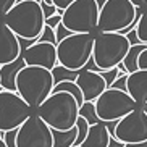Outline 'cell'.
Instances as JSON below:
<instances>
[{"instance_id": "cell-1", "label": "cell", "mask_w": 147, "mask_h": 147, "mask_svg": "<svg viewBox=\"0 0 147 147\" xmlns=\"http://www.w3.org/2000/svg\"><path fill=\"white\" fill-rule=\"evenodd\" d=\"M3 23L20 39L36 42L45 28V15L40 3L34 0H23L5 15Z\"/></svg>"}, {"instance_id": "cell-2", "label": "cell", "mask_w": 147, "mask_h": 147, "mask_svg": "<svg viewBox=\"0 0 147 147\" xmlns=\"http://www.w3.org/2000/svg\"><path fill=\"white\" fill-rule=\"evenodd\" d=\"M79 104L68 92H52L36 113L47 123L52 129L69 131L76 128L79 120Z\"/></svg>"}, {"instance_id": "cell-3", "label": "cell", "mask_w": 147, "mask_h": 147, "mask_svg": "<svg viewBox=\"0 0 147 147\" xmlns=\"http://www.w3.org/2000/svg\"><path fill=\"white\" fill-rule=\"evenodd\" d=\"M53 87L52 69L40 66H24L16 78V92L34 108V112L50 97Z\"/></svg>"}, {"instance_id": "cell-4", "label": "cell", "mask_w": 147, "mask_h": 147, "mask_svg": "<svg viewBox=\"0 0 147 147\" xmlns=\"http://www.w3.org/2000/svg\"><path fill=\"white\" fill-rule=\"evenodd\" d=\"M129 49L128 37L120 32H95L92 58L99 71H107L123 63Z\"/></svg>"}, {"instance_id": "cell-5", "label": "cell", "mask_w": 147, "mask_h": 147, "mask_svg": "<svg viewBox=\"0 0 147 147\" xmlns=\"http://www.w3.org/2000/svg\"><path fill=\"white\" fill-rule=\"evenodd\" d=\"M95 42V32H82V34H71L57 44L58 52V63L68 69L81 71L87 66L92 58Z\"/></svg>"}, {"instance_id": "cell-6", "label": "cell", "mask_w": 147, "mask_h": 147, "mask_svg": "<svg viewBox=\"0 0 147 147\" xmlns=\"http://www.w3.org/2000/svg\"><path fill=\"white\" fill-rule=\"evenodd\" d=\"M139 8L129 0H107L99 15L97 32H121L134 24Z\"/></svg>"}, {"instance_id": "cell-7", "label": "cell", "mask_w": 147, "mask_h": 147, "mask_svg": "<svg viewBox=\"0 0 147 147\" xmlns=\"http://www.w3.org/2000/svg\"><path fill=\"white\" fill-rule=\"evenodd\" d=\"M100 8L95 0H76L63 13V26L73 34L97 32Z\"/></svg>"}, {"instance_id": "cell-8", "label": "cell", "mask_w": 147, "mask_h": 147, "mask_svg": "<svg viewBox=\"0 0 147 147\" xmlns=\"http://www.w3.org/2000/svg\"><path fill=\"white\" fill-rule=\"evenodd\" d=\"M139 105L126 91L108 87L99 99L95 100V108L100 121H120L126 115L134 112Z\"/></svg>"}, {"instance_id": "cell-9", "label": "cell", "mask_w": 147, "mask_h": 147, "mask_svg": "<svg viewBox=\"0 0 147 147\" xmlns=\"http://www.w3.org/2000/svg\"><path fill=\"white\" fill-rule=\"evenodd\" d=\"M31 115H34V108L18 92L0 87V129L3 133L18 129Z\"/></svg>"}, {"instance_id": "cell-10", "label": "cell", "mask_w": 147, "mask_h": 147, "mask_svg": "<svg viewBox=\"0 0 147 147\" xmlns=\"http://www.w3.org/2000/svg\"><path fill=\"white\" fill-rule=\"evenodd\" d=\"M53 129L34 113L18 128V147H53Z\"/></svg>"}, {"instance_id": "cell-11", "label": "cell", "mask_w": 147, "mask_h": 147, "mask_svg": "<svg viewBox=\"0 0 147 147\" xmlns=\"http://www.w3.org/2000/svg\"><path fill=\"white\" fill-rule=\"evenodd\" d=\"M115 138L125 144L147 142V113L142 107L136 108L118 121Z\"/></svg>"}, {"instance_id": "cell-12", "label": "cell", "mask_w": 147, "mask_h": 147, "mask_svg": "<svg viewBox=\"0 0 147 147\" xmlns=\"http://www.w3.org/2000/svg\"><path fill=\"white\" fill-rule=\"evenodd\" d=\"M23 57L28 66H40V68L53 69L58 65L57 45L50 42H34L32 45L23 49Z\"/></svg>"}, {"instance_id": "cell-13", "label": "cell", "mask_w": 147, "mask_h": 147, "mask_svg": "<svg viewBox=\"0 0 147 147\" xmlns=\"http://www.w3.org/2000/svg\"><path fill=\"white\" fill-rule=\"evenodd\" d=\"M76 84L81 87L86 102H95L108 89L105 78L102 74L97 73V71H92V69H86V68L79 71Z\"/></svg>"}, {"instance_id": "cell-14", "label": "cell", "mask_w": 147, "mask_h": 147, "mask_svg": "<svg viewBox=\"0 0 147 147\" xmlns=\"http://www.w3.org/2000/svg\"><path fill=\"white\" fill-rule=\"evenodd\" d=\"M23 53L20 37L3 23L0 21V66L15 61Z\"/></svg>"}, {"instance_id": "cell-15", "label": "cell", "mask_w": 147, "mask_h": 147, "mask_svg": "<svg viewBox=\"0 0 147 147\" xmlns=\"http://www.w3.org/2000/svg\"><path fill=\"white\" fill-rule=\"evenodd\" d=\"M128 94L139 107L147 104V69H138L128 74Z\"/></svg>"}, {"instance_id": "cell-16", "label": "cell", "mask_w": 147, "mask_h": 147, "mask_svg": "<svg viewBox=\"0 0 147 147\" xmlns=\"http://www.w3.org/2000/svg\"><path fill=\"white\" fill-rule=\"evenodd\" d=\"M24 66H28V65H26V61H24L23 53L15 61H11L8 65L0 66V87L5 89V91L16 92V78Z\"/></svg>"}, {"instance_id": "cell-17", "label": "cell", "mask_w": 147, "mask_h": 147, "mask_svg": "<svg viewBox=\"0 0 147 147\" xmlns=\"http://www.w3.org/2000/svg\"><path fill=\"white\" fill-rule=\"evenodd\" d=\"M112 134L107 128V123L100 121L97 125H91L86 141L81 144L82 147H108Z\"/></svg>"}, {"instance_id": "cell-18", "label": "cell", "mask_w": 147, "mask_h": 147, "mask_svg": "<svg viewBox=\"0 0 147 147\" xmlns=\"http://www.w3.org/2000/svg\"><path fill=\"white\" fill-rule=\"evenodd\" d=\"M146 49H147V44L131 45L128 55H126L125 60H123V65H125V68L128 69V73H129V74L139 69V57H141V53H142Z\"/></svg>"}, {"instance_id": "cell-19", "label": "cell", "mask_w": 147, "mask_h": 147, "mask_svg": "<svg viewBox=\"0 0 147 147\" xmlns=\"http://www.w3.org/2000/svg\"><path fill=\"white\" fill-rule=\"evenodd\" d=\"M78 129L73 128L69 131H57L53 129V147H73L76 146Z\"/></svg>"}, {"instance_id": "cell-20", "label": "cell", "mask_w": 147, "mask_h": 147, "mask_svg": "<svg viewBox=\"0 0 147 147\" xmlns=\"http://www.w3.org/2000/svg\"><path fill=\"white\" fill-rule=\"evenodd\" d=\"M52 73H53V81H55V84H60V82H65V81H76L79 76V71L68 69L63 65H60V63L52 69Z\"/></svg>"}, {"instance_id": "cell-21", "label": "cell", "mask_w": 147, "mask_h": 147, "mask_svg": "<svg viewBox=\"0 0 147 147\" xmlns=\"http://www.w3.org/2000/svg\"><path fill=\"white\" fill-rule=\"evenodd\" d=\"M79 117L86 118L89 125L100 123V118L97 115V108H95V102H84V105L79 108Z\"/></svg>"}, {"instance_id": "cell-22", "label": "cell", "mask_w": 147, "mask_h": 147, "mask_svg": "<svg viewBox=\"0 0 147 147\" xmlns=\"http://www.w3.org/2000/svg\"><path fill=\"white\" fill-rule=\"evenodd\" d=\"M89 128H91V125L87 123L86 118L79 117L78 123H76V129H78V139H76V146H81V144L86 141L87 133H89Z\"/></svg>"}, {"instance_id": "cell-23", "label": "cell", "mask_w": 147, "mask_h": 147, "mask_svg": "<svg viewBox=\"0 0 147 147\" xmlns=\"http://www.w3.org/2000/svg\"><path fill=\"white\" fill-rule=\"evenodd\" d=\"M136 31H138V36H139V39H141V42L147 44V10L142 13V16L139 18Z\"/></svg>"}, {"instance_id": "cell-24", "label": "cell", "mask_w": 147, "mask_h": 147, "mask_svg": "<svg viewBox=\"0 0 147 147\" xmlns=\"http://www.w3.org/2000/svg\"><path fill=\"white\" fill-rule=\"evenodd\" d=\"M36 42H50V44H55L57 45V34H55V29L50 26H45L42 31V34L37 37Z\"/></svg>"}, {"instance_id": "cell-25", "label": "cell", "mask_w": 147, "mask_h": 147, "mask_svg": "<svg viewBox=\"0 0 147 147\" xmlns=\"http://www.w3.org/2000/svg\"><path fill=\"white\" fill-rule=\"evenodd\" d=\"M100 74H102V76L105 78V82H107V86H108V87H112V86H113V82L117 81V79L120 78V76H121L123 73H121L120 69H118V66H117V68L107 69V71H100Z\"/></svg>"}, {"instance_id": "cell-26", "label": "cell", "mask_w": 147, "mask_h": 147, "mask_svg": "<svg viewBox=\"0 0 147 147\" xmlns=\"http://www.w3.org/2000/svg\"><path fill=\"white\" fill-rule=\"evenodd\" d=\"M20 0H0V18H3Z\"/></svg>"}, {"instance_id": "cell-27", "label": "cell", "mask_w": 147, "mask_h": 147, "mask_svg": "<svg viewBox=\"0 0 147 147\" xmlns=\"http://www.w3.org/2000/svg\"><path fill=\"white\" fill-rule=\"evenodd\" d=\"M16 138H18V129H11V131H7L5 133V144L8 147H18L16 146Z\"/></svg>"}, {"instance_id": "cell-28", "label": "cell", "mask_w": 147, "mask_h": 147, "mask_svg": "<svg viewBox=\"0 0 147 147\" xmlns=\"http://www.w3.org/2000/svg\"><path fill=\"white\" fill-rule=\"evenodd\" d=\"M55 34H57V44H58V42H61L63 39H66V37H69V36L73 34V32H71L69 29H66V28L63 26V23H61L60 26H58V28L55 29Z\"/></svg>"}, {"instance_id": "cell-29", "label": "cell", "mask_w": 147, "mask_h": 147, "mask_svg": "<svg viewBox=\"0 0 147 147\" xmlns=\"http://www.w3.org/2000/svg\"><path fill=\"white\" fill-rule=\"evenodd\" d=\"M61 23H63V15H53L50 18H45V26H50L53 29H57Z\"/></svg>"}, {"instance_id": "cell-30", "label": "cell", "mask_w": 147, "mask_h": 147, "mask_svg": "<svg viewBox=\"0 0 147 147\" xmlns=\"http://www.w3.org/2000/svg\"><path fill=\"white\" fill-rule=\"evenodd\" d=\"M113 89H120V91H126L128 92V74H121L117 81L113 82Z\"/></svg>"}, {"instance_id": "cell-31", "label": "cell", "mask_w": 147, "mask_h": 147, "mask_svg": "<svg viewBox=\"0 0 147 147\" xmlns=\"http://www.w3.org/2000/svg\"><path fill=\"white\" fill-rule=\"evenodd\" d=\"M40 7H42V10H44L45 18H50V16H53V15H58V8H57L55 5H47V3H44V2H40Z\"/></svg>"}, {"instance_id": "cell-32", "label": "cell", "mask_w": 147, "mask_h": 147, "mask_svg": "<svg viewBox=\"0 0 147 147\" xmlns=\"http://www.w3.org/2000/svg\"><path fill=\"white\" fill-rule=\"evenodd\" d=\"M126 37H128V40H129L131 45H139V44H142V42H141V39H139L138 31H136V29H133L131 32H128V34H126Z\"/></svg>"}, {"instance_id": "cell-33", "label": "cell", "mask_w": 147, "mask_h": 147, "mask_svg": "<svg viewBox=\"0 0 147 147\" xmlns=\"http://www.w3.org/2000/svg\"><path fill=\"white\" fill-rule=\"evenodd\" d=\"M76 0H53V5L60 10H66L69 5H73Z\"/></svg>"}, {"instance_id": "cell-34", "label": "cell", "mask_w": 147, "mask_h": 147, "mask_svg": "<svg viewBox=\"0 0 147 147\" xmlns=\"http://www.w3.org/2000/svg\"><path fill=\"white\" fill-rule=\"evenodd\" d=\"M139 69H147V49L139 57Z\"/></svg>"}, {"instance_id": "cell-35", "label": "cell", "mask_w": 147, "mask_h": 147, "mask_svg": "<svg viewBox=\"0 0 147 147\" xmlns=\"http://www.w3.org/2000/svg\"><path fill=\"white\" fill-rule=\"evenodd\" d=\"M126 144L121 142V141H118L115 136H112V139H110V144H108V147H125Z\"/></svg>"}, {"instance_id": "cell-36", "label": "cell", "mask_w": 147, "mask_h": 147, "mask_svg": "<svg viewBox=\"0 0 147 147\" xmlns=\"http://www.w3.org/2000/svg\"><path fill=\"white\" fill-rule=\"evenodd\" d=\"M129 2L138 8H147V0H129Z\"/></svg>"}, {"instance_id": "cell-37", "label": "cell", "mask_w": 147, "mask_h": 147, "mask_svg": "<svg viewBox=\"0 0 147 147\" xmlns=\"http://www.w3.org/2000/svg\"><path fill=\"white\" fill-rule=\"evenodd\" d=\"M125 147H147V142H138V144H126Z\"/></svg>"}, {"instance_id": "cell-38", "label": "cell", "mask_w": 147, "mask_h": 147, "mask_svg": "<svg viewBox=\"0 0 147 147\" xmlns=\"http://www.w3.org/2000/svg\"><path fill=\"white\" fill-rule=\"evenodd\" d=\"M95 2H97V5H99V8L102 10L105 7V3H107V0H95Z\"/></svg>"}, {"instance_id": "cell-39", "label": "cell", "mask_w": 147, "mask_h": 147, "mask_svg": "<svg viewBox=\"0 0 147 147\" xmlns=\"http://www.w3.org/2000/svg\"><path fill=\"white\" fill-rule=\"evenodd\" d=\"M44 3H47V5H53V0H42Z\"/></svg>"}, {"instance_id": "cell-40", "label": "cell", "mask_w": 147, "mask_h": 147, "mask_svg": "<svg viewBox=\"0 0 147 147\" xmlns=\"http://www.w3.org/2000/svg\"><path fill=\"white\" fill-rule=\"evenodd\" d=\"M0 147H8V146H7V144H5V141H3V139L0 141Z\"/></svg>"}, {"instance_id": "cell-41", "label": "cell", "mask_w": 147, "mask_h": 147, "mask_svg": "<svg viewBox=\"0 0 147 147\" xmlns=\"http://www.w3.org/2000/svg\"><path fill=\"white\" fill-rule=\"evenodd\" d=\"M5 138V133H3V131H2V129H0V141H2V139H3Z\"/></svg>"}, {"instance_id": "cell-42", "label": "cell", "mask_w": 147, "mask_h": 147, "mask_svg": "<svg viewBox=\"0 0 147 147\" xmlns=\"http://www.w3.org/2000/svg\"><path fill=\"white\" fill-rule=\"evenodd\" d=\"M142 110H144V112L147 113V104H146V105H142Z\"/></svg>"}, {"instance_id": "cell-43", "label": "cell", "mask_w": 147, "mask_h": 147, "mask_svg": "<svg viewBox=\"0 0 147 147\" xmlns=\"http://www.w3.org/2000/svg\"><path fill=\"white\" fill-rule=\"evenodd\" d=\"M34 2H37V3H40V2H42V0H34Z\"/></svg>"}, {"instance_id": "cell-44", "label": "cell", "mask_w": 147, "mask_h": 147, "mask_svg": "<svg viewBox=\"0 0 147 147\" xmlns=\"http://www.w3.org/2000/svg\"><path fill=\"white\" fill-rule=\"evenodd\" d=\"M73 147H82V146H73Z\"/></svg>"}, {"instance_id": "cell-45", "label": "cell", "mask_w": 147, "mask_h": 147, "mask_svg": "<svg viewBox=\"0 0 147 147\" xmlns=\"http://www.w3.org/2000/svg\"><path fill=\"white\" fill-rule=\"evenodd\" d=\"M2 20H3V18H0V21H2Z\"/></svg>"}]
</instances>
